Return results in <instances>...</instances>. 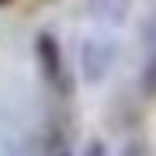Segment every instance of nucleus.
I'll use <instances>...</instances> for the list:
<instances>
[{
	"label": "nucleus",
	"mask_w": 156,
	"mask_h": 156,
	"mask_svg": "<svg viewBox=\"0 0 156 156\" xmlns=\"http://www.w3.org/2000/svg\"><path fill=\"white\" fill-rule=\"evenodd\" d=\"M35 56H38L45 76L59 80V73H62V52H59V42H56L52 31H38V38H35Z\"/></svg>",
	"instance_id": "1"
},
{
	"label": "nucleus",
	"mask_w": 156,
	"mask_h": 156,
	"mask_svg": "<svg viewBox=\"0 0 156 156\" xmlns=\"http://www.w3.org/2000/svg\"><path fill=\"white\" fill-rule=\"evenodd\" d=\"M111 56H115V49L108 42H87L83 45V73H87V80H101L104 76Z\"/></svg>",
	"instance_id": "2"
},
{
	"label": "nucleus",
	"mask_w": 156,
	"mask_h": 156,
	"mask_svg": "<svg viewBox=\"0 0 156 156\" xmlns=\"http://www.w3.org/2000/svg\"><path fill=\"white\" fill-rule=\"evenodd\" d=\"M142 90L146 94H156V52L149 56V62H146V69H142Z\"/></svg>",
	"instance_id": "3"
},
{
	"label": "nucleus",
	"mask_w": 156,
	"mask_h": 156,
	"mask_svg": "<svg viewBox=\"0 0 156 156\" xmlns=\"http://www.w3.org/2000/svg\"><path fill=\"white\" fill-rule=\"evenodd\" d=\"M122 156H149V146H146L142 139H132V142L122 149Z\"/></svg>",
	"instance_id": "4"
},
{
	"label": "nucleus",
	"mask_w": 156,
	"mask_h": 156,
	"mask_svg": "<svg viewBox=\"0 0 156 156\" xmlns=\"http://www.w3.org/2000/svg\"><path fill=\"white\" fill-rule=\"evenodd\" d=\"M0 4H7V0H0Z\"/></svg>",
	"instance_id": "5"
}]
</instances>
